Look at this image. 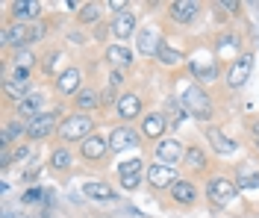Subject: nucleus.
I'll return each instance as SVG.
<instances>
[{
	"label": "nucleus",
	"instance_id": "nucleus-3",
	"mask_svg": "<svg viewBox=\"0 0 259 218\" xmlns=\"http://www.w3.org/2000/svg\"><path fill=\"white\" fill-rule=\"evenodd\" d=\"M206 195L215 206H230L233 201H239V186L233 180H227V177H215L206 189Z\"/></svg>",
	"mask_w": 259,
	"mask_h": 218
},
{
	"label": "nucleus",
	"instance_id": "nucleus-22",
	"mask_svg": "<svg viewBox=\"0 0 259 218\" xmlns=\"http://www.w3.org/2000/svg\"><path fill=\"white\" fill-rule=\"evenodd\" d=\"M12 12H15L18 24H24V21H30V18H35L38 12H41V3H35V0H24V3H15V6H12Z\"/></svg>",
	"mask_w": 259,
	"mask_h": 218
},
{
	"label": "nucleus",
	"instance_id": "nucleus-8",
	"mask_svg": "<svg viewBox=\"0 0 259 218\" xmlns=\"http://www.w3.org/2000/svg\"><path fill=\"white\" fill-rule=\"evenodd\" d=\"M56 112H45V115L32 118L30 124H27V136L30 139H45V136H50L53 130H56Z\"/></svg>",
	"mask_w": 259,
	"mask_h": 218
},
{
	"label": "nucleus",
	"instance_id": "nucleus-24",
	"mask_svg": "<svg viewBox=\"0 0 259 218\" xmlns=\"http://www.w3.org/2000/svg\"><path fill=\"white\" fill-rule=\"evenodd\" d=\"M3 92H6L9 98H15V101H24V98L30 95V83H21V80H6Z\"/></svg>",
	"mask_w": 259,
	"mask_h": 218
},
{
	"label": "nucleus",
	"instance_id": "nucleus-28",
	"mask_svg": "<svg viewBox=\"0 0 259 218\" xmlns=\"http://www.w3.org/2000/svg\"><path fill=\"white\" fill-rule=\"evenodd\" d=\"M97 103H100V98H97L95 89H82L80 95H77V106L80 109H95Z\"/></svg>",
	"mask_w": 259,
	"mask_h": 218
},
{
	"label": "nucleus",
	"instance_id": "nucleus-4",
	"mask_svg": "<svg viewBox=\"0 0 259 218\" xmlns=\"http://www.w3.org/2000/svg\"><path fill=\"white\" fill-rule=\"evenodd\" d=\"M250 71H253V56L250 53H239L233 59L230 71H227V85L230 89H242L247 83V77H250Z\"/></svg>",
	"mask_w": 259,
	"mask_h": 218
},
{
	"label": "nucleus",
	"instance_id": "nucleus-31",
	"mask_svg": "<svg viewBox=\"0 0 259 218\" xmlns=\"http://www.w3.org/2000/svg\"><path fill=\"white\" fill-rule=\"evenodd\" d=\"M50 165L59 168V171L71 168V153L65 151V148H56V151H53V156H50Z\"/></svg>",
	"mask_w": 259,
	"mask_h": 218
},
{
	"label": "nucleus",
	"instance_id": "nucleus-32",
	"mask_svg": "<svg viewBox=\"0 0 259 218\" xmlns=\"http://www.w3.org/2000/svg\"><path fill=\"white\" fill-rule=\"evenodd\" d=\"M142 171H145V165H142V159H139V156H136V159H127V162H121V165H118V174H121V177L142 174Z\"/></svg>",
	"mask_w": 259,
	"mask_h": 218
},
{
	"label": "nucleus",
	"instance_id": "nucleus-30",
	"mask_svg": "<svg viewBox=\"0 0 259 218\" xmlns=\"http://www.w3.org/2000/svg\"><path fill=\"white\" fill-rule=\"evenodd\" d=\"M186 165L189 168H203L206 165V153L200 151V148H189V151H186Z\"/></svg>",
	"mask_w": 259,
	"mask_h": 218
},
{
	"label": "nucleus",
	"instance_id": "nucleus-41",
	"mask_svg": "<svg viewBox=\"0 0 259 218\" xmlns=\"http://www.w3.org/2000/svg\"><path fill=\"white\" fill-rule=\"evenodd\" d=\"M253 136H256V142H259V121L253 124Z\"/></svg>",
	"mask_w": 259,
	"mask_h": 218
},
{
	"label": "nucleus",
	"instance_id": "nucleus-33",
	"mask_svg": "<svg viewBox=\"0 0 259 218\" xmlns=\"http://www.w3.org/2000/svg\"><path fill=\"white\" fill-rule=\"evenodd\" d=\"M97 18H100V6H97V3H85V6L80 9V21L82 24H95Z\"/></svg>",
	"mask_w": 259,
	"mask_h": 218
},
{
	"label": "nucleus",
	"instance_id": "nucleus-26",
	"mask_svg": "<svg viewBox=\"0 0 259 218\" xmlns=\"http://www.w3.org/2000/svg\"><path fill=\"white\" fill-rule=\"evenodd\" d=\"M156 56H159V62H165V65H180V62L186 59L183 53H180V51H174V48H168L165 41L159 45V51H156Z\"/></svg>",
	"mask_w": 259,
	"mask_h": 218
},
{
	"label": "nucleus",
	"instance_id": "nucleus-27",
	"mask_svg": "<svg viewBox=\"0 0 259 218\" xmlns=\"http://www.w3.org/2000/svg\"><path fill=\"white\" fill-rule=\"evenodd\" d=\"M21 133H27V127H24L21 121H9V124L3 127V148H9V142H15Z\"/></svg>",
	"mask_w": 259,
	"mask_h": 218
},
{
	"label": "nucleus",
	"instance_id": "nucleus-5",
	"mask_svg": "<svg viewBox=\"0 0 259 218\" xmlns=\"http://www.w3.org/2000/svg\"><path fill=\"white\" fill-rule=\"evenodd\" d=\"M32 38H38V30H32L27 24H12V27L3 30V45L6 48H24Z\"/></svg>",
	"mask_w": 259,
	"mask_h": 218
},
{
	"label": "nucleus",
	"instance_id": "nucleus-6",
	"mask_svg": "<svg viewBox=\"0 0 259 218\" xmlns=\"http://www.w3.org/2000/svg\"><path fill=\"white\" fill-rule=\"evenodd\" d=\"M147 180H150V186H156V189H171V186L177 183V171L171 165L156 162V165L147 168Z\"/></svg>",
	"mask_w": 259,
	"mask_h": 218
},
{
	"label": "nucleus",
	"instance_id": "nucleus-37",
	"mask_svg": "<svg viewBox=\"0 0 259 218\" xmlns=\"http://www.w3.org/2000/svg\"><path fill=\"white\" fill-rule=\"evenodd\" d=\"M21 62H24V68H27L32 62V53H18V65H21Z\"/></svg>",
	"mask_w": 259,
	"mask_h": 218
},
{
	"label": "nucleus",
	"instance_id": "nucleus-13",
	"mask_svg": "<svg viewBox=\"0 0 259 218\" xmlns=\"http://www.w3.org/2000/svg\"><path fill=\"white\" fill-rule=\"evenodd\" d=\"M82 195L92 198V201H100V203H109V201H118L115 198V189L106 183H85L82 186Z\"/></svg>",
	"mask_w": 259,
	"mask_h": 218
},
{
	"label": "nucleus",
	"instance_id": "nucleus-14",
	"mask_svg": "<svg viewBox=\"0 0 259 218\" xmlns=\"http://www.w3.org/2000/svg\"><path fill=\"white\" fill-rule=\"evenodd\" d=\"M206 139H209V145L215 148V153H236V151H239V145H236L233 139H227L221 130H215V127L206 130Z\"/></svg>",
	"mask_w": 259,
	"mask_h": 218
},
{
	"label": "nucleus",
	"instance_id": "nucleus-39",
	"mask_svg": "<svg viewBox=\"0 0 259 218\" xmlns=\"http://www.w3.org/2000/svg\"><path fill=\"white\" fill-rule=\"evenodd\" d=\"M109 85H121V71H112V77H109Z\"/></svg>",
	"mask_w": 259,
	"mask_h": 218
},
{
	"label": "nucleus",
	"instance_id": "nucleus-2",
	"mask_svg": "<svg viewBox=\"0 0 259 218\" xmlns=\"http://www.w3.org/2000/svg\"><path fill=\"white\" fill-rule=\"evenodd\" d=\"M95 130V124H92V118L89 115H71L65 118L62 124H59V136H62V142H77V139H89V133Z\"/></svg>",
	"mask_w": 259,
	"mask_h": 218
},
{
	"label": "nucleus",
	"instance_id": "nucleus-29",
	"mask_svg": "<svg viewBox=\"0 0 259 218\" xmlns=\"http://www.w3.org/2000/svg\"><path fill=\"white\" fill-rule=\"evenodd\" d=\"M236 186H239V189H247V192L259 189V171H244V174H239Z\"/></svg>",
	"mask_w": 259,
	"mask_h": 218
},
{
	"label": "nucleus",
	"instance_id": "nucleus-10",
	"mask_svg": "<svg viewBox=\"0 0 259 218\" xmlns=\"http://www.w3.org/2000/svg\"><path fill=\"white\" fill-rule=\"evenodd\" d=\"M80 71L77 68H65L62 74L56 77V89H59V95H80Z\"/></svg>",
	"mask_w": 259,
	"mask_h": 218
},
{
	"label": "nucleus",
	"instance_id": "nucleus-7",
	"mask_svg": "<svg viewBox=\"0 0 259 218\" xmlns=\"http://www.w3.org/2000/svg\"><path fill=\"white\" fill-rule=\"evenodd\" d=\"M109 148H112L115 153L130 151V148H139V133L130 130V127H115L112 136H109Z\"/></svg>",
	"mask_w": 259,
	"mask_h": 218
},
{
	"label": "nucleus",
	"instance_id": "nucleus-38",
	"mask_svg": "<svg viewBox=\"0 0 259 218\" xmlns=\"http://www.w3.org/2000/svg\"><path fill=\"white\" fill-rule=\"evenodd\" d=\"M221 9H230V12H236V9H239V3H236V0H224V3H221Z\"/></svg>",
	"mask_w": 259,
	"mask_h": 218
},
{
	"label": "nucleus",
	"instance_id": "nucleus-20",
	"mask_svg": "<svg viewBox=\"0 0 259 218\" xmlns=\"http://www.w3.org/2000/svg\"><path fill=\"white\" fill-rule=\"evenodd\" d=\"M171 195H174L177 203H194L197 189H194V183H189V180H177V183L171 186Z\"/></svg>",
	"mask_w": 259,
	"mask_h": 218
},
{
	"label": "nucleus",
	"instance_id": "nucleus-34",
	"mask_svg": "<svg viewBox=\"0 0 259 218\" xmlns=\"http://www.w3.org/2000/svg\"><path fill=\"white\" fill-rule=\"evenodd\" d=\"M139 183H142V174H130V177H121V186H124L127 192L139 189Z\"/></svg>",
	"mask_w": 259,
	"mask_h": 218
},
{
	"label": "nucleus",
	"instance_id": "nucleus-12",
	"mask_svg": "<svg viewBox=\"0 0 259 218\" xmlns=\"http://www.w3.org/2000/svg\"><path fill=\"white\" fill-rule=\"evenodd\" d=\"M106 151H109V142L100 139V136H95V133L89 136V139L82 142V148H80V153L85 156V159H103Z\"/></svg>",
	"mask_w": 259,
	"mask_h": 218
},
{
	"label": "nucleus",
	"instance_id": "nucleus-40",
	"mask_svg": "<svg viewBox=\"0 0 259 218\" xmlns=\"http://www.w3.org/2000/svg\"><path fill=\"white\" fill-rule=\"evenodd\" d=\"M124 6H127L124 0H112V3H109V9H112V12H115V9H124Z\"/></svg>",
	"mask_w": 259,
	"mask_h": 218
},
{
	"label": "nucleus",
	"instance_id": "nucleus-19",
	"mask_svg": "<svg viewBox=\"0 0 259 218\" xmlns=\"http://www.w3.org/2000/svg\"><path fill=\"white\" fill-rule=\"evenodd\" d=\"M192 74L200 80V83H212L215 77H218V68H215V62H203V59H192Z\"/></svg>",
	"mask_w": 259,
	"mask_h": 218
},
{
	"label": "nucleus",
	"instance_id": "nucleus-1",
	"mask_svg": "<svg viewBox=\"0 0 259 218\" xmlns=\"http://www.w3.org/2000/svg\"><path fill=\"white\" fill-rule=\"evenodd\" d=\"M180 103H183V109L189 112V115H194L197 121H206V118L212 115V101L209 95L200 89V85H183V92H180Z\"/></svg>",
	"mask_w": 259,
	"mask_h": 218
},
{
	"label": "nucleus",
	"instance_id": "nucleus-16",
	"mask_svg": "<svg viewBox=\"0 0 259 218\" xmlns=\"http://www.w3.org/2000/svg\"><path fill=\"white\" fill-rule=\"evenodd\" d=\"M162 38L156 35V30L153 27H147V30H142L139 33V53H145V56H153V53L159 51Z\"/></svg>",
	"mask_w": 259,
	"mask_h": 218
},
{
	"label": "nucleus",
	"instance_id": "nucleus-9",
	"mask_svg": "<svg viewBox=\"0 0 259 218\" xmlns=\"http://www.w3.org/2000/svg\"><path fill=\"white\" fill-rule=\"evenodd\" d=\"M153 153H156V159H159L162 165H174V162H177L186 151H183V145H180L177 139H162Z\"/></svg>",
	"mask_w": 259,
	"mask_h": 218
},
{
	"label": "nucleus",
	"instance_id": "nucleus-17",
	"mask_svg": "<svg viewBox=\"0 0 259 218\" xmlns=\"http://www.w3.org/2000/svg\"><path fill=\"white\" fill-rule=\"evenodd\" d=\"M45 106V95H38V92H32V95H27L24 101H18V115H32L38 118V109Z\"/></svg>",
	"mask_w": 259,
	"mask_h": 218
},
{
	"label": "nucleus",
	"instance_id": "nucleus-35",
	"mask_svg": "<svg viewBox=\"0 0 259 218\" xmlns=\"http://www.w3.org/2000/svg\"><path fill=\"white\" fill-rule=\"evenodd\" d=\"M41 198H45V189H30V192H27L21 201H24V203H38Z\"/></svg>",
	"mask_w": 259,
	"mask_h": 218
},
{
	"label": "nucleus",
	"instance_id": "nucleus-21",
	"mask_svg": "<svg viewBox=\"0 0 259 218\" xmlns=\"http://www.w3.org/2000/svg\"><path fill=\"white\" fill-rule=\"evenodd\" d=\"M115 109H118V115L121 118H136L139 115V109H142V101H139V95H124Z\"/></svg>",
	"mask_w": 259,
	"mask_h": 218
},
{
	"label": "nucleus",
	"instance_id": "nucleus-18",
	"mask_svg": "<svg viewBox=\"0 0 259 218\" xmlns=\"http://www.w3.org/2000/svg\"><path fill=\"white\" fill-rule=\"evenodd\" d=\"M112 33L118 35V38H130V35L136 33V15H133V12H121L112 24Z\"/></svg>",
	"mask_w": 259,
	"mask_h": 218
},
{
	"label": "nucleus",
	"instance_id": "nucleus-15",
	"mask_svg": "<svg viewBox=\"0 0 259 218\" xmlns=\"http://www.w3.org/2000/svg\"><path fill=\"white\" fill-rule=\"evenodd\" d=\"M165 127H168V121H165L162 112H153V115H147L145 121H142V133H145L147 139H159V136L165 133Z\"/></svg>",
	"mask_w": 259,
	"mask_h": 218
},
{
	"label": "nucleus",
	"instance_id": "nucleus-11",
	"mask_svg": "<svg viewBox=\"0 0 259 218\" xmlns=\"http://www.w3.org/2000/svg\"><path fill=\"white\" fill-rule=\"evenodd\" d=\"M171 18L177 24H192L194 18H197V3L194 0H174L171 3Z\"/></svg>",
	"mask_w": 259,
	"mask_h": 218
},
{
	"label": "nucleus",
	"instance_id": "nucleus-23",
	"mask_svg": "<svg viewBox=\"0 0 259 218\" xmlns=\"http://www.w3.org/2000/svg\"><path fill=\"white\" fill-rule=\"evenodd\" d=\"M106 59H109L115 68H127L130 62H133V53H130L124 45H112V48L106 51Z\"/></svg>",
	"mask_w": 259,
	"mask_h": 218
},
{
	"label": "nucleus",
	"instance_id": "nucleus-36",
	"mask_svg": "<svg viewBox=\"0 0 259 218\" xmlns=\"http://www.w3.org/2000/svg\"><path fill=\"white\" fill-rule=\"evenodd\" d=\"M27 156H30V148H27V145H18L15 151H12V159H18V162L27 159Z\"/></svg>",
	"mask_w": 259,
	"mask_h": 218
},
{
	"label": "nucleus",
	"instance_id": "nucleus-25",
	"mask_svg": "<svg viewBox=\"0 0 259 218\" xmlns=\"http://www.w3.org/2000/svg\"><path fill=\"white\" fill-rule=\"evenodd\" d=\"M162 115H165L168 124H174V127H177L180 121H183V115H189V112H186L177 101H168V103H165V109H162Z\"/></svg>",
	"mask_w": 259,
	"mask_h": 218
}]
</instances>
